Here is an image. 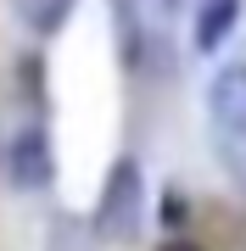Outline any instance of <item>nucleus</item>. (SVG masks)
<instances>
[{"label": "nucleus", "instance_id": "7ed1b4c3", "mask_svg": "<svg viewBox=\"0 0 246 251\" xmlns=\"http://www.w3.org/2000/svg\"><path fill=\"white\" fill-rule=\"evenodd\" d=\"M6 173H11L17 190H51V184H56V145H51V134H45V123L17 128Z\"/></svg>", "mask_w": 246, "mask_h": 251}, {"label": "nucleus", "instance_id": "6e6552de", "mask_svg": "<svg viewBox=\"0 0 246 251\" xmlns=\"http://www.w3.org/2000/svg\"><path fill=\"white\" fill-rule=\"evenodd\" d=\"M163 6H179V0H163Z\"/></svg>", "mask_w": 246, "mask_h": 251}, {"label": "nucleus", "instance_id": "f257e3e1", "mask_svg": "<svg viewBox=\"0 0 246 251\" xmlns=\"http://www.w3.org/2000/svg\"><path fill=\"white\" fill-rule=\"evenodd\" d=\"M140 218H146V173H140L135 156H118L101 179V201L90 218V234L107 246H129L140 234Z\"/></svg>", "mask_w": 246, "mask_h": 251}, {"label": "nucleus", "instance_id": "423d86ee", "mask_svg": "<svg viewBox=\"0 0 246 251\" xmlns=\"http://www.w3.org/2000/svg\"><path fill=\"white\" fill-rule=\"evenodd\" d=\"M163 224H168V229H173V224H185V196H173V190L163 196Z\"/></svg>", "mask_w": 246, "mask_h": 251}, {"label": "nucleus", "instance_id": "20e7f679", "mask_svg": "<svg viewBox=\"0 0 246 251\" xmlns=\"http://www.w3.org/2000/svg\"><path fill=\"white\" fill-rule=\"evenodd\" d=\"M241 17V0H201L196 6V50H219Z\"/></svg>", "mask_w": 246, "mask_h": 251}, {"label": "nucleus", "instance_id": "f03ea898", "mask_svg": "<svg viewBox=\"0 0 246 251\" xmlns=\"http://www.w3.org/2000/svg\"><path fill=\"white\" fill-rule=\"evenodd\" d=\"M207 112H213V140H219L224 168L246 184V62L213 73V84H207Z\"/></svg>", "mask_w": 246, "mask_h": 251}, {"label": "nucleus", "instance_id": "39448f33", "mask_svg": "<svg viewBox=\"0 0 246 251\" xmlns=\"http://www.w3.org/2000/svg\"><path fill=\"white\" fill-rule=\"evenodd\" d=\"M79 0H11V11H17L23 28H34V34H62L67 17H73Z\"/></svg>", "mask_w": 246, "mask_h": 251}, {"label": "nucleus", "instance_id": "0eeeda50", "mask_svg": "<svg viewBox=\"0 0 246 251\" xmlns=\"http://www.w3.org/2000/svg\"><path fill=\"white\" fill-rule=\"evenodd\" d=\"M163 251H201V246H196V240H168Z\"/></svg>", "mask_w": 246, "mask_h": 251}]
</instances>
